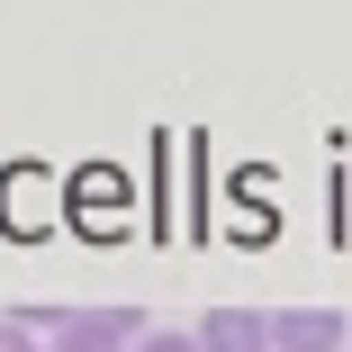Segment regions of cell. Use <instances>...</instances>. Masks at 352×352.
<instances>
[{
    "mask_svg": "<svg viewBox=\"0 0 352 352\" xmlns=\"http://www.w3.org/2000/svg\"><path fill=\"white\" fill-rule=\"evenodd\" d=\"M154 325H145V307H73L63 316V334L45 343V352H135Z\"/></svg>",
    "mask_w": 352,
    "mask_h": 352,
    "instance_id": "cell-1",
    "label": "cell"
},
{
    "mask_svg": "<svg viewBox=\"0 0 352 352\" xmlns=\"http://www.w3.org/2000/svg\"><path fill=\"white\" fill-rule=\"evenodd\" d=\"M199 352H271V316L262 307H208L199 316Z\"/></svg>",
    "mask_w": 352,
    "mask_h": 352,
    "instance_id": "cell-2",
    "label": "cell"
},
{
    "mask_svg": "<svg viewBox=\"0 0 352 352\" xmlns=\"http://www.w3.org/2000/svg\"><path fill=\"white\" fill-rule=\"evenodd\" d=\"M334 343H343L334 307H280L271 316V352H334Z\"/></svg>",
    "mask_w": 352,
    "mask_h": 352,
    "instance_id": "cell-3",
    "label": "cell"
},
{
    "mask_svg": "<svg viewBox=\"0 0 352 352\" xmlns=\"http://www.w3.org/2000/svg\"><path fill=\"white\" fill-rule=\"evenodd\" d=\"M0 352H45V343H36V334H28L19 316H0Z\"/></svg>",
    "mask_w": 352,
    "mask_h": 352,
    "instance_id": "cell-4",
    "label": "cell"
},
{
    "mask_svg": "<svg viewBox=\"0 0 352 352\" xmlns=\"http://www.w3.org/2000/svg\"><path fill=\"white\" fill-rule=\"evenodd\" d=\"M135 352H199V334H145Z\"/></svg>",
    "mask_w": 352,
    "mask_h": 352,
    "instance_id": "cell-5",
    "label": "cell"
}]
</instances>
